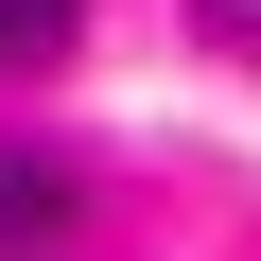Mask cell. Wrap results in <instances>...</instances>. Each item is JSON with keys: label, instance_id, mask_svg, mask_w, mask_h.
Returning <instances> with one entry per match:
<instances>
[{"label": "cell", "instance_id": "obj_1", "mask_svg": "<svg viewBox=\"0 0 261 261\" xmlns=\"http://www.w3.org/2000/svg\"><path fill=\"white\" fill-rule=\"evenodd\" d=\"M35 244H70V174L53 157H0V261H35Z\"/></svg>", "mask_w": 261, "mask_h": 261}, {"label": "cell", "instance_id": "obj_2", "mask_svg": "<svg viewBox=\"0 0 261 261\" xmlns=\"http://www.w3.org/2000/svg\"><path fill=\"white\" fill-rule=\"evenodd\" d=\"M70 18H87V0H0V70H35V53H53Z\"/></svg>", "mask_w": 261, "mask_h": 261}]
</instances>
